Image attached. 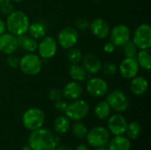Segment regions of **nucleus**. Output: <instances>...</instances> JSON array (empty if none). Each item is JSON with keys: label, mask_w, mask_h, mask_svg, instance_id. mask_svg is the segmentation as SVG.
Here are the masks:
<instances>
[{"label": "nucleus", "mask_w": 151, "mask_h": 150, "mask_svg": "<svg viewBox=\"0 0 151 150\" xmlns=\"http://www.w3.org/2000/svg\"><path fill=\"white\" fill-rule=\"evenodd\" d=\"M55 150H73V149H72L70 147H68V146L63 145V146H58Z\"/></svg>", "instance_id": "58836bf2"}, {"label": "nucleus", "mask_w": 151, "mask_h": 150, "mask_svg": "<svg viewBox=\"0 0 151 150\" xmlns=\"http://www.w3.org/2000/svg\"><path fill=\"white\" fill-rule=\"evenodd\" d=\"M142 133V127L141 125L136 121H132L130 123H127V126L126 129V133L127 135V138L130 140H136Z\"/></svg>", "instance_id": "bb28decb"}, {"label": "nucleus", "mask_w": 151, "mask_h": 150, "mask_svg": "<svg viewBox=\"0 0 151 150\" xmlns=\"http://www.w3.org/2000/svg\"><path fill=\"white\" fill-rule=\"evenodd\" d=\"M22 150H31V149H30V147L28 145H26V146H24L22 148Z\"/></svg>", "instance_id": "79ce46f5"}, {"label": "nucleus", "mask_w": 151, "mask_h": 150, "mask_svg": "<svg viewBox=\"0 0 151 150\" xmlns=\"http://www.w3.org/2000/svg\"><path fill=\"white\" fill-rule=\"evenodd\" d=\"M8 3H11V0H0V7L8 4Z\"/></svg>", "instance_id": "a19ab883"}, {"label": "nucleus", "mask_w": 151, "mask_h": 150, "mask_svg": "<svg viewBox=\"0 0 151 150\" xmlns=\"http://www.w3.org/2000/svg\"><path fill=\"white\" fill-rule=\"evenodd\" d=\"M5 64L7 65L8 67L10 68H12V69H16L19 67V58L13 55V54H11V55H8L6 59H5Z\"/></svg>", "instance_id": "2f4dec72"}, {"label": "nucleus", "mask_w": 151, "mask_h": 150, "mask_svg": "<svg viewBox=\"0 0 151 150\" xmlns=\"http://www.w3.org/2000/svg\"><path fill=\"white\" fill-rule=\"evenodd\" d=\"M69 75L71 79L77 82L85 81L87 79L88 72L84 69V67L79 64L72 65L69 68Z\"/></svg>", "instance_id": "4be33fe9"}, {"label": "nucleus", "mask_w": 151, "mask_h": 150, "mask_svg": "<svg viewBox=\"0 0 151 150\" xmlns=\"http://www.w3.org/2000/svg\"><path fill=\"white\" fill-rule=\"evenodd\" d=\"M38 56L42 59H50L55 57L58 51V42L55 38L50 35L42 37L38 43Z\"/></svg>", "instance_id": "9d476101"}, {"label": "nucleus", "mask_w": 151, "mask_h": 150, "mask_svg": "<svg viewBox=\"0 0 151 150\" xmlns=\"http://www.w3.org/2000/svg\"><path fill=\"white\" fill-rule=\"evenodd\" d=\"M132 42L139 50H146L151 47V27L150 24H141L133 34Z\"/></svg>", "instance_id": "6e6552de"}, {"label": "nucleus", "mask_w": 151, "mask_h": 150, "mask_svg": "<svg viewBox=\"0 0 151 150\" xmlns=\"http://www.w3.org/2000/svg\"><path fill=\"white\" fill-rule=\"evenodd\" d=\"M81 61L82 66L88 73L91 75H96L101 72L103 64L96 55L93 53H88L84 57H82Z\"/></svg>", "instance_id": "f3484780"}, {"label": "nucleus", "mask_w": 151, "mask_h": 150, "mask_svg": "<svg viewBox=\"0 0 151 150\" xmlns=\"http://www.w3.org/2000/svg\"><path fill=\"white\" fill-rule=\"evenodd\" d=\"M27 32L32 38L35 40H41L46 34V27L43 23L35 21L30 23Z\"/></svg>", "instance_id": "b1692460"}, {"label": "nucleus", "mask_w": 151, "mask_h": 150, "mask_svg": "<svg viewBox=\"0 0 151 150\" xmlns=\"http://www.w3.org/2000/svg\"><path fill=\"white\" fill-rule=\"evenodd\" d=\"M75 150H89V149H88V148L86 145H84V144H81V145H78V146L76 147Z\"/></svg>", "instance_id": "ea45409f"}, {"label": "nucleus", "mask_w": 151, "mask_h": 150, "mask_svg": "<svg viewBox=\"0 0 151 150\" xmlns=\"http://www.w3.org/2000/svg\"><path fill=\"white\" fill-rule=\"evenodd\" d=\"M86 139L88 144L93 148L104 147L109 143L110 132L104 126H95L88 131Z\"/></svg>", "instance_id": "423d86ee"}, {"label": "nucleus", "mask_w": 151, "mask_h": 150, "mask_svg": "<svg viewBox=\"0 0 151 150\" xmlns=\"http://www.w3.org/2000/svg\"><path fill=\"white\" fill-rule=\"evenodd\" d=\"M109 36L116 47H121L131 38V31L125 24H118L111 28Z\"/></svg>", "instance_id": "f8f14e48"}, {"label": "nucleus", "mask_w": 151, "mask_h": 150, "mask_svg": "<svg viewBox=\"0 0 151 150\" xmlns=\"http://www.w3.org/2000/svg\"><path fill=\"white\" fill-rule=\"evenodd\" d=\"M14 8H15V7H14V5H13L12 4L8 3V4H4V5H3V6L0 7V11H1L3 14H4V15H9V14H11L12 11H15Z\"/></svg>", "instance_id": "c9c22d12"}, {"label": "nucleus", "mask_w": 151, "mask_h": 150, "mask_svg": "<svg viewBox=\"0 0 151 150\" xmlns=\"http://www.w3.org/2000/svg\"><path fill=\"white\" fill-rule=\"evenodd\" d=\"M5 31H6L5 21H4L2 19H0V35L3 34L4 33H5Z\"/></svg>", "instance_id": "4c0bfd02"}, {"label": "nucleus", "mask_w": 151, "mask_h": 150, "mask_svg": "<svg viewBox=\"0 0 151 150\" xmlns=\"http://www.w3.org/2000/svg\"><path fill=\"white\" fill-rule=\"evenodd\" d=\"M111 109L118 113L126 111L129 107V100L127 95L119 89L112 90L106 94V100Z\"/></svg>", "instance_id": "0eeeda50"}, {"label": "nucleus", "mask_w": 151, "mask_h": 150, "mask_svg": "<svg viewBox=\"0 0 151 150\" xmlns=\"http://www.w3.org/2000/svg\"><path fill=\"white\" fill-rule=\"evenodd\" d=\"M59 139L46 128L31 131L28 136V146L31 150H55L59 145Z\"/></svg>", "instance_id": "f257e3e1"}, {"label": "nucleus", "mask_w": 151, "mask_h": 150, "mask_svg": "<svg viewBox=\"0 0 151 150\" xmlns=\"http://www.w3.org/2000/svg\"><path fill=\"white\" fill-rule=\"evenodd\" d=\"M67 58L68 61L72 64V65H75V64H80L81 59H82V53L81 51L75 47H73L69 50H67Z\"/></svg>", "instance_id": "c85d7f7f"}, {"label": "nucleus", "mask_w": 151, "mask_h": 150, "mask_svg": "<svg viewBox=\"0 0 151 150\" xmlns=\"http://www.w3.org/2000/svg\"><path fill=\"white\" fill-rule=\"evenodd\" d=\"M149 88V82L143 76H135L131 79L130 90L135 95H142L146 94Z\"/></svg>", "instance_id": "6ab92c4d"}, {"label": "nucleus", "mask_w": 151, "mask_h": 150, "mask_svg": "<svg viewBox=\"0 0 151 150\" xmlns=\"http://www.w3.org/2000/svg\"><path fill=\"white\" fill-rule=\"evenodd\" d=\"M11 1H13V2H15V3H21V2H23V1H25V0H11Z\"/></svg>", "instance_id": "c03bdc74"}, {"label": "nucleus", "mask_w": 151, "mask_h": 150, "mask_svg": "<svg viewBox=\"0 0 151 150\" xmlns=\"http://www.w3.org/2000/svg\"><path fill=\"white\" fill-rule=\"evenodd\" d=\"M115 45L110 41V42H105L104 43V47H103V49H104V51L105 52V53H108V54H111V53H112V52H114V50H115Z\"/></svg>", "instance_id": "e433bc0d"}, {"label": "nucleus", "mask_w": 151, "mask_h": 150, "mask_svg": "<svg viewBox=\"0 0 151 150\" xmlns=\"http://www.w3.org/2000/svg\"><path fill=\"white\" fill-rule=\"evenodd\" d=\"M136 61L140 67L144 70L150 71L151 68V54L150 49L140 50L135 56Z\"/></svg>", "instance_id": "5701e85b"}, {"label": "nucleus", "mask_w": 151, "mask_h": 150, "mask_svg": "<svg viewBox=\"0 0 151 150\" xmlns=\"http://www.w3.org/2000/svg\"><path fill=\"white\" fill-rule=\"evenodd\" d=\"M92 34L98 39H105L109 36L111 27L103 18H96L89 23L88 27Z\"/></svg>", "instance_id": "4468645a"}, {"label": "nucleus", "mask_w": 151, "mask_h": 150, "mask_svg": "<svg viewBox=\"0 0 151 150\" xmlns=\"http://www.w3.org/2000/svg\"><path fill=\"white\" fill-rule=\"evenodd\" d=\"M72 133L77 139H84L88 133V128L83 123L76 121V123H74L72 127Z\"/></svg>", "instance_id": "cd10ccee"}, {"label": "nucleus", "mask_w": 151, "mask_h": 150, "mask_svg": "<svg viewBox=\"0 0 151 150\" xmlns=\"http://www.w3.org/2000/svg\"><path fill=\"white\" fill-rule=\"evenodd\" d=\"M44 122L45 115L39 108H30L22 115V125L29 131H35L42 127Z\"/></svg>", "instance_id": "20e7f679"}, {"label": "nucleus", "mask_w": 151, "mask_h": 150, "mask_svg": "<svg viewBox=\"0 0 151 150\" xmlns=\"http://www.w3.org/2000/svg\"><path fill=\"white\" fill-rule=\"evenodd\" d=\"M18 48L17 36L10 33H4L0 35V53L8 56L13 54Z\"/></svg>", "instance_id": "dca6fc26"}, {"label": "nucleus", "mask_w": 151, "mask_h": 150, "mask_svg": "<svg viewBox=\"0 0 151 150\" xmlns=\"http://www.w3.org/2000/svg\"><path fill=\"white\" fill-rule=\"evenodd\" d=\"M75 26H76V29L78 31H86L88 27H89V21L85 19V18H79L76 19L75 21Z\"/></svg>", "instance_id": "72a5a7b5"}, {"label": "nucleus", "mask_w": 151, "mask_h": 150, "mask_svg": "<svg viewBox=\"0 0 151 150\" xmlns=\"http://www.w3.org/2000/svg\"><path fill=\"white\" fill-rule=\"evenodd\" d=\"M94 150H108L107 149H105L104 147H100V148H95Z\"/></svg>", "instance_id": "37998d69"}, {"label": "nucleus", "mask_w": 151, "mask_h": 150, "mask_svg": "<svg viewBox=\"0 0 151 150\" xmlns=\"http://www.w3.org/2000/svg\"><path fill=\"white\" fill-rule=\"evenodd\" d=\"M19 68L27 76H35L42 69V58L35 53H26L19 58Z\"/></svg>", "instance_id": "7ed1b4c3"}, {"label": "nucleus", "mask_w": 151, "mask_h": 150, "mask_svg": "<svg viewBox=\"0 0 151 150\" xmlns=\"http://www.w3.org/2000/svg\"><path fill=\"white\" fill-rule=\"evenodd\" d=\"M5 25L6 30H8L10 34L15 36H19L27 33L30 20L24 11H14L7 15Z\"/></svg>", "instance_id": "f03ea898"}, {"label": "nucleus", "mask_w": 151, "mask_h": 150, "mask_svg": "<svg viewBox=\"0 0 151 150\" xmlns=\"http://www.w3.org/2000/svg\"><path fill=\"white\" fill-rule=\"evenodd\" d=\"M79 41V31L71 26L63 27L58 34L57 42L61 48L69 50L75 46Z\"/></svg>", "instance_id": "1a4fd4ad"}, {"label": "nucleus", "mask_w": 151, "mask_h": 150, "mask_svg": "<svg viewBox=\"0 0 151 150\" xmlns=\"http://www.w3.org/2000/svg\"><path fill=\"white\" fill-rule=\"evenodd\" d=\"M109 149L108 150H130L131 142L130 140L123 135L115 136L113 139L109 141Z\"/></svg>", "instance_id": "412c9836"}, {"label": "nucleus", "mask_w": 151, "mask_h": 150, "mask_svg": "<svg viewBox=\"0 0 151 150\" xmlns=\"http://www.w3.org/2000/svg\"><path fill=\"white\" fill-rule=\"evenodd\" d=\"M140 70V66L135 57H125L118 67V72L126 80H131L135 77Z\"/></svg>", "instance_id": "ddd939ff"}, {"label": "nucleus", "mask_w": 151, "mask_h": 150, "mask_svg": "<svg viewBox=\"0 0 151 150\" xmlns=\"http://www.w3.org/2000/svg\"><path fill=\"white\" fill-rule=\"evenodd\" d=\"M111 107L106 101H101L94 108V114L98 119H105L111 114Z\"/></svg>", "instance_id": "a878e982"}, {"label": "nucleus", "mask_w": 151, "mask_h": 150, "mask_svg": "<svg viewBox=\"0 0 151 150\" xmlns=\"http://www.w3.org/2000/svg\"><path fill=\"white\" fill-rule=\"evenodd\" d=\"M18 45L22 50L27 51V53H35L37 51L38 48V42L37 40L32 38L31 36H27L26 34H22L17 36Z\"/></svg>", "instance_id": "aec40b11"}, {"label": "nucleus", "mask_w": 151, "mask_h": 150, "mask_svg": "<svg viewBox=\"0 0 151 150\" xmlns=\"http://www.w3.org/2000/svg\"><path fill=\"white\" fill-rule=\"evenodd\" d=\"M70 119L65 116H58L54 121V130L59 134L66 133L70 129Z\"/></svg>", "instance_id": "393cba45"}, {"label": "nucleus", "mask_w": 151, "mask_h": 150, "mask_svg": "<svg viewBox=\"0 0 151 150\" xmlns=\"http://www.w3.org/2000/svg\"><path fill=\"white\" fill-rule=\"evenodd\" d=\"M101 71L106 76H113L118 72V66L112 62H106L102 65Z\"/></svg>", "instance_id": "7c9ffc66"}, {"label": "nucleus", "mask_w": 151, "mask_h": 150, "mask_svg": "<svg viewBox=\"0 0 151 150\" xmlns=\"http://www.w3.org/2000/svg\"><path fill=\"white\" fill-rule=\"evenodd\" d=\"M89 111L88 103L82 99H77L72 101L71 103L67 105V108L65 111V117L73 121H81L87 117Z\"/></svg>", "instance_id": "39448f33"}, {"label": "nucleus", "mask_w": 151, "mask_h": 150, "mask_svg": "<svg viewBox=\"0 0 151 150\" xmlns=\"http://www.w3.org/2000/svg\"><path fill=\"white\" fill-rule=\"evenodd\" d=\"M67 105H68L67 102L65 101V100H63V99H61V100H59V101H57V102H55V103H54L55 109H56L58 111H59V112H65V110H66V108H67Z\"/></svg>", "instance_id": "f704fd0d"}, {"label": "nucleus", "mask_w": 151, "mask_h": 150, "mask_svg": "<svg viewBox=\"0 0 151 150\" xmlns=\"http://www.w3.org/2000/svg\"><path fill=\"white\" fill-rule=\"evenodd\" d=\"M83 93V88L80 82L77 81H70L66 83L62 90L63 97H65L68 101H74L79 99Z\"/></svg>", "instance_id": "a211bd4d"}, {"label": "nucleus", "mask_w": 151, "mask_h": 150, "mask_svg": "<svg viewBox=\"0 0 151 150\" xmlns=\"http://www.w3.org/2000/svg\"><path fill=\"white\" fill-rule=\"evenodd\" d=\"M121 47H122L123 53L126 57H135L138 49L132 41L129 40L125 44H123Z\"/></svg>", "instance_id": "c756f323"}, {"label": "nucleus", "mask_w": 151, "mask_h": 150, "mask_svg": "<svg viewBox=\"0 0 151 150\" xmlns=\"http://www.w3.org/2000/svg\"><path fill=\"white\" fill-rule=\"evenodd\" d=\"M48 98L50 101L51 102H57L59 101L61 99H63V94H62V90L58 89V88H53L51 89L49 94H48Z\"/></svg>", "instance_id": "473e14b6"}, {"label": "nucleus", "mask_w": 151, "mask_h": 150, "mask_svg": "<svg viewBox=\"0 0 151 150\" xmlns=\"http://www.w3.org/2000/svg\"><path fill=\"white\" fill-rule=\"evenodd\" d=\"M86 90L89 95L100 98L106 95L109 91V85L107 81L102 78L92 77L86 84Z\"/></svg>", "instance_id": "9b49d317"}, {"label": "nucleus", "mask_w": 151, "mask_h": 150, "mask_svg": "<svg viewBox=\"0 0 151 150\" xmlns=\"http://www.w3.org/2000/svg\"><path fill=\"white\" fill-rule=\"evenodd\" d=\"M108 130L113 135H123L126 133V129L127 126V121L125 117L121 114L117 113L110 117L108 120Z\"/></svg>", "instance_id": "2eb2a0df"}]
</instances>
